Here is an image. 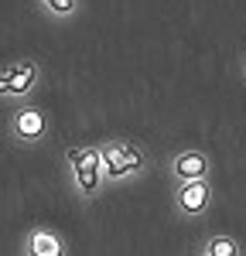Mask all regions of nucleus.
<instances>
[{
	"instance_id": "20e7f679",
	"label": "nucleus",
	"mask_w": 246,
	"mask_h": 256,
	"mask_svg": "<svg viewBox=\"0 0 246 256\" xmlns=\"http://www.w3.org/2000/svg\"><path fill=\"white\" fill-rule=\"evenodd\" d=\"M14 137L24 140V144H34V140H41L44 134H48V120H44V113H41L38 106H20L18 113H14Z\"/></svg>"
},
{
	"instance_id": "f257e3e1",
	"label": "nucleus",
	"mask_w": 246,
	"mask_h": 256,
	"mask_svg": "<svg viewBox=\"0 0 246 256\" xmlns=\"http://www.w3.org/2000/svg\"><path fill=\"white\" fill-rule=\"evenodd\" d=\"M100 150H102V174L113 178V181L144 171V150L130 140H110Z\"/></svg>"
},
{
	"instance_id": "0eeeda50",
	"label": "nucleus",
	"mask_w": 246,
	"mask_h": 256,
	"mask_svg": "<svg viewBox=\"0 0 246 256\" xmlns=\"http://www.w3.org/2000/svg\"><path fill=\"white\" fill-rule=\"evenodd\" d=\"M28 256H65V242L52 229H31L28 232Z\"/></svg>"
},
{
	"instance_id": "6e6552de",
	"label": "nucleus",
	"mask_w": 246,
	"mask_h": 256,
	"mask_svg": "<svg viewBox=\"0 0 246 256\" xmlns=\"http://www.w3.org/2000/svg\"><path fill=\"white\" fill-rule=\"evenodd\" d=\"M205 250H208L205 256H236V239H229V236H212Z\"/></svg>"
},
{
	"instance_id": "423d86ee",
	"label": "nucleus",
	"mask_w": 246,
	"mask_h": 256,
	"mask_svg": "<svg viewBox=\"0 0 246 256\" xmlns=\"http://www.w3.org/2000/svg\"><path fill=\"white\" fill-rule=\"evenodd\" d=\"M208 195H212V188H208V181H188V184H178V208H182L184 216H198L205 212V205H208Z\"/></svg>"
},
{
	"instance_id": "7ed1b4c3",
	"label": "nucleus",
	"mask_w": 246,
	"mask_h": 256,
	"mask_svg": "<svg viewBox=\"0 0 246 256\" xmlns=\"http://www.w3.org/2000/svg\"><path fill=\"white\" fill-rule=\"evenodd\" d=\"M38 79V65L34 62H14L0 72V96H24Z\"/></svg>"
},
{
	"instance_id": "1a4fd4ad",
	"label": "nucleus",
	"mask_w": 246,
	"mask_h": 256,
	"mask_svg": "<svg viewBox=\"0 0 246 256\" xmlns=\"http://www.w3.org/2000/svg\"><path fill=\"white\" fill-rule=\"evenodd\" d=\"M41 4H44L48 10H55V14H68V10H72L79 0H41Z\"/></svg>"
},
{
	"instance_id": "f03ea898",
	"label": "nucleus",
	"mask_w": 246,
	"mask_h": 256,
	"mask_svg": "<svg viewBox=\"0 0 246 256\" xmlns=\"http://www.w3.org/2000/svg\"><path fill=\"white\" fill-rule=\"evenodd\" d=\"M68 164H72V174L79 184L82 195H96L102 181V150L100 147H68Z\"/></svg>"
},
{
	"instance_id": "39448f33",
	"label": "nucleus",
	"mask_w": 246,
	"mask_h": 256,
	"mask_svg": "<svg viewBox=\"0 0 246 256\" xmlns=\"http://www.w3.org/2000/svg\"><path fill=\"white\" fill-rule=\"evenodd\" d=\"M171 171L178 178V184H188V181H208V158H205L202 150H182L174 164H171Z\"/></svg>"
}]
</instances>
